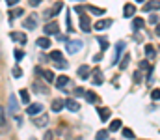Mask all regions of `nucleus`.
<instances>
[{"label":"nucleus","instance_id":"1","mask_svg":"<svg viewBox=\"0 0 160 140\" xmlns=\"http://www.w3.org/2000/svg\"><path fill=\"white\" fill-rule=\"evenodd\" d=\"M43 32H45L47 36H56V34H60V24H58L56 21H50V23L45 24Z\"/></svg>","mask_w":160,"mask_h":140},{"label":"nucleus","instance_id":"2","mask_svg":"<svg viewBox=\"0 0 160 140\" xmlns=\"http://www.w3.org/2000/svg\"><path fill=\"white\" fill-rule=\"evenodd\" d=\"M125 47H127V45H125V41H118V43H116V47H114V58H112V62H110L112 65H116V64H118L121 52L125 50Z\"/></svg>","mask_w":160,"mask_h":140},{"label":"nucleus","instance_id":"3","mask_svg":"<svg viewBox=\"0 0 160 140\" xmlns=\"http://www.w3.org/2000/svg\"><path fill=\"white\" fill-rule=\"evenodd\" d=\"M82 47H84V43L80 41V39H73V41H67V52H71V54H75V52H78V50H82Z\"/></svg>","mask_w":160,"mask_h":140},{"label":"nucleus","instance_id":"4","mask_svg":"<svg viewBox=\"0 0 160 140\" xmlns=\"http://www.w3.org/2000/svg\"><path fill=\"white\" fill-rule=\"evenodd\" d=\"M80 30L82 32H89L91 30V21H89V17L88 15H80Z\"/></svg>","mask_w":160,"mask_h":140},{"label":"nucleus","instance_id":"5","mask_svg":"<svg viewBox=\"0 0 160 140\" xmlns=\"http://www.w3.org/2000/svg\"><path fill=\"white\" fill-rule=\"evenodd\" d=\"M63 106H65L67 110H71V112H78L80 110V105L75 99H65V101H63Z\"/></svg>","mask_w":160,"mask_h":140},{"label":"nucleus","instance_id":"6","mask_svg":"<svg viewBox=\"0 0 160 140\" xmlns=\"http://www.w3.org/2000/svg\"><path fill=\"white\" fill-rule=\"evenodd\" d=\"M22 26L28 28V30H34V28L38 26V17H36V15H30L26 21H22Z\"/></svg>","mask_w":160,"mask_h":140},{"label":"nucleus","instance_id":"7","mask_svg":"<svg viewBox=\"0 0 160 140\" xmlns=\"http://www.w3.org/2000/svg\"><path fill=\"white\" fill-rule=\"evenodd\" d=\"M9 114H13V116L19 114V103H17L15 95H9Z\"/></svg>","mask_w":160,"mask_h":140},{"label":"nucleus","instance_id":"8","mask_svg":"<svg viewBox=\"0 0 160 140\" xmlns=\"http://www.w3.org/2000/svg\"><path fill=\"white\" fill-rule=\"evenodd\" d=\"M41 110H43V105H41V103L28 105V108H26V112H28L30 116H38V114H41Z\"/></svg>","mask_w":160,"mask_h":140},{"label":"nucleus","instance_id":"9","mask_svg":"<svg viewBox=\"0 0 160 140\" xmlns=\"http://www.w3.org/2000/svg\"><path fill=\"white\" fill-rule=\"evenodd\" d=\"M145 56H147V60H155V58H157V47H153L151 43H147V45H145Z\"/></svg>","mask_w":160,"mask_h":140},{"label":"nucleus","instance_id":"10","mask_svg":"<svg viewBox=\"0 0 160 140\" xmlns=\"http://www.w3.org/2000/svg\"><path fill=\"white\" fill-rule=\"evenodd\" d=\"M9 38H11L13 41H19L21 45H24V43H26V36H24L22 32H11V34H9Z\"/></svg>","mask_w":160,"mask_h":140},{"label":"nucleus","instance_id":"11","mask_svg":"<svg viewBox=\"0 0 160 140\" xmlns=\"http://www.w3.org/2000/svg\"><path fill=\"white\" fill-rule=\"evenodd\" d=\"M54 84H56V88H65L67 84H69V77H65V75H62V77H58V79H54Z\"/></svg>","mask_w":160,"mask_h":140},{"label":"nucleus","instance_id":"12","mask_svg":"<svg viewBox=\"0 0 160 140\" xmlns=\"http://www.w3.org/2000/svg\"><path fill=\"white\" fill-rule=\"evenodd\" d=\"M48 123V114H41L38 118H34V125H38V127H45Z\"/></svg>","mask_w":160,"mask_h":140},{"label":"nucleus","instance_id":"13","mask_svg":"<svg viewBox=\"0 0 160 140\" xmlns=\"http://www.w3.org/2000/svg\"><path fill=\"white\" fill-rule=\"evenodd\" d=\"M89 73H91V69H89V65H80L78 67V77L82 80H88V77H89Z\"/></svg>","mask_w":160,"mask_h":140},{"label":"nucleus","instance_id":"14","mask_svg":"<svg viewBox=\"0 0 160 140\" xmlns=\"http://www.w3.org/2000/svg\"><path fill=\"white\" fill-rule=\"evenodd\" d=\"M110 114H112L110 108H106V106H101V108H99V118H101V122H108Z\"/></svg>","mask_w":160,"mask_h":140},{"label":"nucleus","instance_id":"15","mask_svg":"<svg viewBox=\"0 0 160 140\" xmlns=\"http://www.w3.org/2000/svg\"><path fill=\"white\" fill-rule=\"evenodd\" d=\"M84 95H86V101L88 103H91V105H97L99 103V95L95 92H84Z\"/></svg>","mask_w":160,"mask_h":140},{"label":"nucleus","instance_id":"16","mask_svg":"<svg viewBox=\"0 0 160 140\" xmlns=\"http://www.w3.org/2000/svg\"><path fill=\"white\" fill-rule=\"evenodd\" d=\"M136 13V6H132V4H125V8H123V15L125 17H132Z\"/></svg>","mask_w":160,"mask_h":140},{"label":"nucleus","instance_id":"17","mask_svg":"<svg viewBox=\"0 0 160 140\" xmlns=\"http://www.w3.org/2000/svg\"><path fill=\"white\" fill-rule=\"evenodd\" d=\"M102 80H104V77H102L101 69H95V71H93V84L101 86V84H102Z\"/></svg>","mask_w":160,"mask_h":140},{"label":"nucleus","instance_id":"18","mask_svg":"<svg viewBox=\"0 0 160 140\" xmlns=\"http://www.w3.org/2000/svg\"><path fill=\"white\" fill-rule=\"evenodd\" d=\"M112 24V21L110 19H104V21H97L95 23V30H104V28H108Z\"/></svg>","mask_w":160,"mask_h":140},{"label":"nucleus","instance_id":"19","mask_svg":"<svg viewBox=\"0 0 160 140\" xmlns=\"http://www.w3.org/2000/svg\"><path fill=\"white\" fill-rule=\"evenodd\" d=\"M158 0H151V2H147V4H145V6H143V11H151V9H155V11H157V9H158Z\"/></svg>","mask_w":160,"mask_h":140},{"label":"nucleus","instance_id":"20","mask_svg":"<svg viewBox=\"0 0 160 140\" xmlns=\"http://www.w3.org/2000/svg\"><path fill=\"white\" fill-rule=\"evenodd\" d=\"M62 9H63V4H62V2H56V4H54V8L48 11V15H50V17H54V15H58Z\"/></svg>","mask_w":160,"mask_h":140},{"label":"nucleus","instance_id":"21","mask_svg":"<svg viewBox=\"0 0 160 140\" xmlns=\"http://www.w3.org/2000/svg\"><path fill=\"white\" fill-rule=\"evenodd\" d=\"M39 75H43V79H45L47 82H54V73H52V71H48V69H45V71H43V69H41Z\"/></svg>","mask_w":160,"mask_h":140},{"label":"nucleus","instance_id":"22","mask_svg":"<svg viewBox=\"0 0 160 140\" xmlns=\"http://www.w3.org/2000/svg\"><path fill=\"white\" fill-rule=\"evenodd\" d=\"M24 15V9H21V8H17V9H13V11H9V21H13V19H17V17H22Z\"/></svg>","mask_w":160,"mask_h":140},{"label":"nucleus","instance_id":"23","mask_svg":"<svg viewBox=\"0 0 160 140\" xmlns=\"http://www.w3.org/2000/svg\"><path fill=\"white\" fill-rule=\"evenodd\" d=\"M62 108H63V101H62V99H54V101H52V110H54V112H60Z\"/></svg>","mask_w":160,"mask_h":140},{"label":"nucleus","instance_id":"24","mask_svg":"<svg viewBox=\"0 0 160 140\" xmlns=\"http://www.w3.org/2000/svg\"><path fill=\"white\" fill-rule=\"evenodd\" d=\"M38 47L48 49V47H50V39H48V38H39V39H38Z\"/></svg>","mask_w":160,"mask_h":140},{"label":"nucleus","instance_id":"25","mask_svg":"<svg viewBox=\"0 0 160 140\" xmlns=\"http://www.w3.org/2000/svg\"><path fill=\"white\" fill-rule=\"evenodd\" d=\"M50 58H52L54 62H60V60H63V52H62V50H52V52H50Z\"/></svg>","mask_w":160,"mask_h":140},{"label":"nucleus","instance_id":"26","mask_svg":"<svg viewBox=\"0 0 160 140\" xmlns=\"http://www.w3.org/2000/svg\"><path fill=\"white\" fill-rule=\"evenodd\" d=\"M4 129H6V112L0 106V131H4Z\"/></svg>","mask_w":160,"mask_h":140},{"label":"nucleus","instance_id":"27","mask_svg":"<svg viewBox=\"0 0 160 140\" xmlns=\"http://www.w3.org/2000/svg\"><path fill=\"white\" fill-rule=\"evenodd\" d=\"M97 39H99V45H101V50H102V52H104V50H108V41H106V38L99 36Z\"/></svg>","mask_w":160,"mask_h":140},{"label":"nucleus","instance_id":"28","mask_svg":"<svg viewBox=\"0 0 160 140\" xmlns=\"http://www.w3.org/2000/svg\"><path fill=\"white\" fill-rule=\"evenodd\" d=\"M128 62H130V54L127 52V54H125V58H123V60L119 62V69H127V65H128Z\"/></svg>","mask_w":160,"mask_h":140},{"label":"nucleus","instance_id":"29","mask_svg":"<svg viewBox=\"0 0 160 140\" xmlns=\"http://www.w3.org/2000/svg\"><path fill=\"white\" fill-rule=\"evenodd\" d=\"M19 95H21V101L22 103H30V93H28V90H21Z\"/></svg>","mask_w":160,"mask_h":140},{"label":"nucleus","instance_id":"30","mask_svg":"<svg viewBox=\"0 0 160 140\" xmlns=\"http://www.w3.org/2000/svg\"><path fill=\"white\" fill-rule=\"evenodd\" d=\"M88 11L93 13V15H102V13H104L102 8H93V6H88Z\"/></svg>","mask_w":160,"mask_h":140},{"label":"nucleus","instance_id":"31","mask_svg":"<svg viewBox=\"0 0 160 140\" xmlns=\"http://www.w3.org/2000/svg\"><path fill=\"white\" fill-rule=\"evenodd\" d=\"M121 129V120H112L110 123V131H119Z\"/></svg>","mask_w":160,"mask_h":140},{"label":"nucleus","instance_id":"32","mask_svg":"<svg viewBox=\"0 0 160 140\" xmlns=\"http://www.w3.org/2000/svg\"><path fill=\"white\" fill-rule=\"evenodd\" d=\"M54 67H56V69H67L69 65H67L65 60H60V62H54Z\"/></svg>","mask_w":160,"mask_h":140},{"label":"nucleus","instance_id":"33","mask_svg":"<svg viewBox=\"0 0 160 140\" xmlns=\"http://www.w3.org/2000/svg\"><path fill=\"white\" fill-rule=\"evenodd\" d=\"M106 138H108V131H104V129L95 135V140H106Z\"/></svg>","mask_w":160,"mask_h":140},{"label":"nucleus","instance_id":"34","mask_svg":"<svg viewBox=\"0 0 160 140\" xmlns=\"http://www.w3.org/2000/svg\"><path fill=\"white\" fill-rule=\"evenodd\" d=\"M132 26H134L136 30H140V28L143 26V19H140V17H138V19H134V21H132Z\"/></svg>","mask_w":160,"mask_h":140},{"label":"nucleus","instance_id":"35","mask_svg":"<svg viewBox=\"0 0 160 140\" xmlns=\"http://www.w3.org/2000/svg\"><path fill=\"white\" fill-rule=\"evenodd\" d=\"M149 24H155V26L158 24V13H153V15L149 17Z\"/></svg>","mask_w":160,"mask_h":140},{"label":"nucleus","instance_id":"36","mask_svg":"<svg viewBox=\"0 0 160 140\" xmlns=\"http://www.w3.org/2000/svg\"><path fill=\"white\" fill-rule=\"evenodd\" d=\"M13 56H15V60H17V62H19V60H22V58H24V52H22V50H19V49H17V50H15V52H13Z\"/></svg>","mask_w":160,"mask_h":140},{"label":"nucleus","instance_id":"37","mask_svg":"<svg viewBox=\"0 0 160 140\" xmlns=\"http://www.w3.org/2000/svg\"><path fill=\"white\" fill-rule=\"evenodd\" d=\"M34 92H39V93H47L48 90L45 86H39V84H34Z\"/></svg>","mask_w":160,"mask_h":140},{"label":"nucleus","instance_id":"38","mask_svg":"<svg viewBox=\"0 0 160 140\" xmlns=\"http://www.w3.org/2000/svg\"><path fill=\"white\" fill-rule=\"evenodd\" d=\"M13 77H15V79L22 77V69H21V67H13Z\"/></svg>","mask_w":160,"mask_h":140},{"label":"nucleus","instance_id":"39","mask_svg":"<svg viewBox=\"0 0 160 140\" xmlns=\"http://www.w3.org/2000/svg\"><path fill=\"white\" fill-rule=\"evenodd\" d=\"M123 137H125V138H134V133H132L130 129H123Z\"/></svg>","mask_w":160,"mask_h":140},{"label":"nucleus","instance_id":"40","mask_svg":"<svg viewBox=\"0 0 160 140\" xmlns=\"http://www.w3.org/2000/svg\"><path fill=\"white\" fill-rule=\"evenodd\" d=\"M158 95H160L158 88H155V90H153V93H151V97H153V99H155V101H158Z\"/></svg>","mask_w":160,"mask_h":140},{"label":"nucleus","instance_id":"41","mask_svg":"<svg viewBox=\"0 0 160 140\" xmlns=\"http://www.w3.org/2000/svg\"><path fill=\"white\" fill-rule=\"evenodd\" d=\"M134 82H142V73H140V71L134 73Z\"/></svg>","mask_w":160,"mask_h":140},{"label":"nucleus","instance_id":"42","mask_svg":"<svg viewBox=\"0 0 160 140\" xmlns=\"http://www.w3.org/2000/svg\"><path fill=\"white\" fill-rule=\"evenodd\" d=\"M75 11H77L78 15H82V13H84V8H82V6H75Z\"/></svg>","mask_w":160,"mask_h":140},{"label":"nucleus","instance_id":"43","mask_svg":"<svg viewBox=\"0 0 160 140\" xmlns=\"http://www.w3.org/2000/svg\"><path fill=\"white\" fill-rule=\"evenodd\" d=\"M6 4H8V6H17L19 0H6Z\"/></svg>","mask_w":160,"mask_h":140},{"label":"nucleus","instance_id":"44","mask_svg":"<svg viewBox=\"0 0 160 140\" xmlns=\"http://www.w3.org/2000/svg\"><path fill=\"white\" fill-rule=\"evenodd\" d=\"M84 92H86L84 88H77V95H78V97H82V95H84Z\"/></svg>","mask_w":160,"mask_h":140},{"label":"nucleus","instance_id":"45","mask_svg":"<svg viewBox=\"0 0 160 140\" xmlns=\"http://www.w3.org/2000/svg\"><path fill=\"white\" fill-rule=\"evenodd\" d=\"M101 58H102V54H95V56H93V62H99Z\"/></svg>","mask_w":160,"mask_h":140},{"label":"nucleus","instance_id":"46","mask_svg":"<svg viewBox=\"0 0 160 140\" xmlns=\"http://www.w3.org/2000/svg\"><path fill=\"white\" fill-rule=\"evenodd\" d=\"M30 4H32V6H39L41 0H30Z\"/></svg>","mask_w":160,"mask_h":140},{"label":"nucleus","instance_id":"47","mask_svg":"<svg viewBox=\"0 0 160 140\" xmlns=\"http://www.w3.org/2000/svg\"><path fill=\"white\" fill-rule=\"evenodd\" d=\"M45 140H52V133H47L45 135Z\"/></svg>","mask_w":160,"mask_h":140},{"label":"nucleus","instance_id":"48","mask_svg":"<svg viewBox=\"0 0 160 140\" xmlns=\"http://www.w3.org/2000/svg\"><path fill=\"white\" fill-rule=\"evenodd\" d=\"M136 2H143V0H136Z\"/></svg>","mask_w":160,"mask_h":140}]
</instances>
